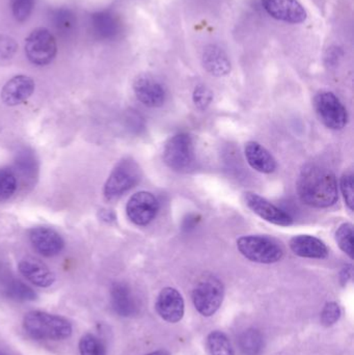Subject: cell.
I'll use <instances>...</instances> for the list:
<instances>
[{
  "instance_id": "cell-3",
  "label": "cell",
  "mask_w": 354,
  "mask_h": 355,
  "mask_svg": "<svg viewBox=\"0 0 354 355\" xmlns=\"http://www.w3.org/2000/svg\"><path fill=\"white\" fill-rule=\"evenodd\" d=\"M237 248L247 260L261 264L278 262L284 256L282 245L267 236H243L237 240Z\"/></svg>"
},
{
  "instance_id": "cell-16",
  "label": "cell",
  "mask_w": 354,
  "mask_h": 355,
  "mask_svg": "<svg viewBox=\"0 0 354 355\" xmlns=\"http://www.w3.org/2000/svg\"><path fill=\"white\" fill-rule=\"evenodd\" d=\"M156 311L170 323H177L184 316V300L174 288H164L156 300Z\"/></svg>"
},
{
  "instance_id": "cell-21",
  "label": "cell",
  "mask_w": 354,
  "mask_h": 355,
  "mask_svg": "<svg viewBox=\"0 0 354 355\" xmlns=\"http://www.w3.org/2000/svg\"><path fill=\"white\" fill-rule=\"evenodd\" d=\"M49 20L54 31L62 39H70L77 28V17L69 8H52L49 12Z\"/></svg>"
},
{
  "instance_id": "cell-11",
  "label": "cell",
  "mask_w": 354,
  "mask_h": 355,
  "mask_svg": "<svg viewBox=\"0 0 354 355\" xmlns=\"http://www.w3.org/2000/svg\"><path fill=\"white\" fill-rule=\"evenodd\" d=\"M245 204L258 216L264 220L281 227H289L292 225L293 218L282 209L254 192H247L245 196Z\"/></svg>"
},
{
  "instance_id": "cell-5",
  "label": "cell",
  "mask_w": 354,
  "mask_h": 355,
  "mask_svg": "<svg viewBox=\"0 0 354 355\" xmlns=\"http://www.w3.org/2000/svg\"><path fill=\"white\" fill-rule=\"evenodd\" d=\"M141 168L132 159H124L116 164L104 185L103 193L107 200H116L134 187L141 180Z\"/></svg>"
},
{
  "instance_id": "cell-27",
  "label": "cell",
  "mask_w": 354,
  "mask_h": 355,
  "mask_svg": "<svg viewBox=\"0 0 354 355\" xmlns=\"http://www.w3.org/2000/svg\"><path fill=\"white\" fill-rule=\"evenodd\" d=\"M6 292L12 300L19 302H31L37 298L35 292L19 279L10 281L6 286Z\"/></svg>"
},
{
  "instance_id": "cell-9",
  "label": "cell",
  "mask_w": 354,
  "mask_h": 355,
  "mask_svg": "<svg viewBox=\"0 0 354 355\" xmlns=\"http://www.w3.org/2000/svg\"><path fill=\"white\" fill-rule=\"evenodd\" d=\"M158 211L159 202L151 192H136L127 202V216L134 225L141 227L149 225L155 218Z\"/></svg>"
},
{
  "instance_id": "cell-8",
  "label": "cell",
  "mask_w": 354,
  "mask_h": 355,
  "mask_svg": "<svg viewBox=\"0 0 354 355\" xmlns=\"http://www.w3.org/2000/svg\"><path fill=\"white\" fill-rule=\"evenodd\" d=\"M320 121L332 130H341L348 123V114L338 97L332 92H320L314 100Z\"/></svg>"
},
{
  "instance_id": "cell-30",
  "label": "cell",
  "mask_w": 354,
  "mask_h": 355,
  "mask_svg": "<svg viewBox=\"0 0 354 355\" xmlns=\"http://www.w3.org/2000/svg\"><path fill=\"white\" fill-rule=\"evenodd\" d=\"M12 17L17 22L23 23L28 20L33 14L35 0H10Z\"/></svg>"
},
{
  "instance_id": "cell-19",
  "label": "cell",
  "mask_w": 354,
  "mask_h": 355,
  "mask_svg": "<svg viewBox=\"0 0 354 355\" xmlns=\"http://www.w3.org/2000/svg\"><path fill=\"white\" fill-rule=\"evenodd\" d=\"M290 248L297 256L307 259H326L328 246L319 238L311 235L294 236L290 240Z\"/></svg>"
},
{
  "instance_id": "cell-24",
  "label": "cell",
  "mask_w": 354,
  "mask_h": 355,
  "mask_svg": "<svg viewBox=\"0 0 354 355\" xmlns=\"http://www.w3.org/2000/svg\"><path fill=\"white\" fill-rule=\"evenodd\" d=\"M15 168L17 172L24 179H33L37 176V162L33 152L28 150H23L17 155L15 160Z\"/></svg>"
},
{
  "instance_id": "cell-28",
  "label": "cell",
  "mask_w": 354,
  "mask_h": 355,
  "mask_svg": "<svg viewBox=\"0 0 354 355\" xmlns=\"http://www.w3.org/2000/svg\"><path fill=\"white\" fill-rule=\"evenodd\" d=\"M353 225L346 223L341 225L336 232V241L339 248L351 259H353Z\"/></svg>"
},
{
  "instance_id": "cell-18",
  "label": "cell",
  "mask_w": 354,
  "mask_h": 355,
  "mask_svg": "<svg viewBox=\"0 0 354 355\" xmlns=\"http://www.w3.org/2000/svg\"><path fill=\"white\" fill-rule=\"evenodd\" d=\"M204 68L215 77H224L231 72L230 58L222 47L215 44L206 46L202 55Z\"/></svg>"
},
{
  "instance_id": "cell-13",
  "label": "cell",
  "mask_w": 354,
  "mask_h": 355,
  "mask_svg": "<svg viewBox=\"0 0 354 355\" xmlns=\"http://www.w3.org/2000/svg\"><path fill=\"white\" fill-rule=\"evenodd\" d=\"M133 89L139 101L148 107H159L166 102V89L151 75L143 74L137 77L133 83Z\"/></svg>"
},
{
  "instance_id": "cell-15",
  "label": "cell",
  "mask_w": 354,
  "mask_h": 355,
  "mask_svg": "<svg viewBox=\"0 0 354 355\" xmlns=\"http://www.w3.org/2000/svg\"><path fill=\"white\" fill-rule=\"evenodd\" d=\"M35 83L26 75H16L6 81L1 89V100L6 105L17 106L24 103L35 92Z\"/></svg>"
},
{
  "instance_id": "cell-12",
  "label": "cell",
  "mask_w": 354,
  "mask_h": 355,
  "mask_svg": "<svg viewBox=\"0 0 354 355\" xmlns=\"http://www.w3.org/2000/svg\"><path fill=\"white\" fill-rule=\"evenodd\" d=\"M91 33L100 41H114L123 31L120 17L109 10H98L93 12L89 19Z\"/></svg>"
},
{
  "instance_id": "cell-20",
  "label": "cell",
  "mask_w": 354,
  "mask_h": 355,
  "mask_svg": "<svg viewBox=\"0 0 354 355\" xmlns=\"http://www.w3.org/2000/svg\"><path fill=\"white\" fill-rule=\"evenodd\" d=\"M245 155L251 168L257 172L272 174L276 170V162L274 156L257 141H249L245 145Z\"/></svg>"
},
{
  "instance_id": "cell-31",
  "label": "cell",
  "mask_w": 354,
  "mask_h": 355,
  "mask_svg": "<svg viewBox=\"0 0 354 355\" xmlns=\"http://www.w3.org/2000/svg\"><path fill=\"white\" fill-rule=\"evenodd\" d=\"M18 51V44L14 37L8 35H0V60L8 62Z\"/></svg>"
},
{
  "instance_id": "cell-23",
  "label": "cell",
  "mask_w": 354,
  "mask_h": 355,
  "mask_svg": "<svg viewBox=\"0 0 354 355\" xmlns=\"http://www.w3.org/2000/svg\"><path fill=\"white\" fill-rule=\"evenodd\" d=\"M239 346L245 355H259L264 346L262 334L257 329H247L241 335Z\"/></svg>"
},
{
  "instance_id": "cell-10",
  "label": "cell",
  "mask_w": 354,
  "mask_h": 355,
  "mask_svg": "<svg viewBox=\"0 0 354 355\" xmlns=\"http://www.w3.org/2000/svg\"><path fill=\"white\" fill-rule=\"evenodd\" d=\"M269 16L281 22L301 24L308 18L307 10L299 0H261Z\"/></svg>"
},
{
  "instance_id": "cell-34",
  "label": "cell",
  "mask_w": 354,
  "mask_h": 355,
  "mask_svg": "<svg viewBox=\"0 0 354 355\" xmlns=\"http://www.w3.org/2000/svg\"><path fill=\"white\" fill-rule=\"evenodd\" d=\"M340 306L336 302H328L321 313V321L326 327H332L340 319Z\"/></svg>"
},
{
  "instance_id": "cell-6",
  "label": "cell",
  "mask_w": 354,
  "mask_h": 355,
  "mask_svg": "<svg viewBox=\"0 0 354 355\" xmlns=\"http://www.w3.org/2000/svg\"><path fill=\"white\" fill-rule=\"evenodd\" d=\"M164 164L176 172H188L195 164L193 139L187 133H178L164 146Z\"/></svg>"
},
{
  "instance_id": "cell-38",
  "label": "cell",
  "mask_w": 354,
  "mask_h": 355,
  "mask_svg": "<svg viewBox=\"0 0 354 355\" xmlns=\"http://www.w3.org/2000/svg\"><path fill=\"white\" fill-rule=\"evenodd\" d=\"M0 355H1V354H0Z\"/></svg>"
},
{
  "instance_id": "cell-35",
  "label": "cell",
  "mask_w": 354,
  "mask_h": 355,
  "mask_svg": "<svg viewBox=\"0 0 354 355\" xmlns=\"http://www.w3.org/2000/svg\"><path fill=\"white\" fill-rule=\"evenodd\" d=\"M341 50L338 47H333L328 50V54L326 55V60H328L330 64L338 62L339 56H340Z\"/></svg>"
},
{
  "instance_id": "cell-33",
  "label": "cell",
  "mask_w": 354,
  "mask_h": 355,
  "mask_svg": "<svg viewBox=\"0 0 354 355\" xmlns=\"http://www.w3.org/2000/svg\"><path fill=\"white\" fill-rule=\"evenodd\" d=\"M341 191L344 196L345 202L351 210H353L354 204V179L351 172L345 173L341 178Z\"/></svg>"
},
{
  "instance_id": "cell-14",
  "label": "cell",
  "mask_w": 354,
  "mask_h": 355,
  "mask_svg": "<svg viewBox=\"0 0 354 355\" xmlns=\"http://www.w3.org/2000/svg\"><path fill=\"white\" fill-rule=\"evenodd\" d=\"M29 240L31 245L42 256H57L64 248V241L62 236L48 227H35L29 232Z\"/></svg>"
},
{
  "instance_id": "cell-29",
  "label": "cell",
  "mask_w": 354,
  "mask_h": 355,
  "mask_svg": "<svg viewBox=\"0 0 354 355\" xmlns=\"http://www.w3.org/2000/svg\"><path fill=\"white\" fill-rule=\"evenodd\" d=\"M18 188L16 175L8 168H0V200L12 198Z\"/></svg>"
},
{
  "instance_id": "cell-22",
  "label": "cell",
  "mask_w": 354,
  "mask_h": 355,
  "mask_svg": "<svg viewBox=\"0 0 354 355\" xmlns=\"http://www.w3.org/2000/svg\"><path fill=\"white\" fill-rule=\"evenodd\" d=\"M110 296L112 308L116 314L123 317H130L136 313V302L128 286L122 283L114 284Z\"/></svg>"
},
{
  "instance_id": "cell-26",
  "label": "cell",
  "mask_w": 354,
  "mask_h": 355,
  "mask_svg": "<svg viewBox=\"0 0 354 355\" xmlns=\"http://www.w3.org/2000/svg\"><path fill=\"white\" fill-rule=\"evenodd\" d=\"M80 355H106V347L103 341L94 334H85L79 340Z\"/></svg>"
},
{
  "instance_id": "cell-37",
  "label": "cell",
  "mask_w": 354,
  "mask_h": 355,
  "mask_svg": "<svg viewBox=\"0 0 354 355\" xmlns=\"http://www.w3.org/2000/svg\"><path fill=\"white\" fill-rule=\"evenodd\" d=\"M147 355H170V354H168V352H166V350H158V352H151V354H149Z\"/></svg>"
},
{
  "instance_id": "cell-25",
  "label": "cell",
  "mask_w": 354,
  "mask_h": 355,
  "mask_svg": "<svg viewBox=\"0 0 354 355\" xmlns=\"http://www.w3.org/2000/svg\"><path fill=\"white\" fill-rule=\"evenodd\" d=\"M207 347L210 355H235L230 340L222 331H213L208 336Z\"/></svg>"
},
{
  "instance_id": "cell-1",
  "label": "cell",
  "mask_w": 354,
  "mask_h": 355,
  "mask_svg": "<svg viewBox=\"0 0 354 355\" xmlns=\"http://www.w3.org/2000/svg\"><path fill=\"white\" fill-rule=\"evenodd\" d=\"M297 191L303 204L313 208H328L339 198L338 183L332 171L310 164L301 171Z\"/></svg>"
},
{
  "instance_id": "cell-36",
  "label": "cell",
  "mask_w": 354,
  "mask_h": 355,
  "mask_svg": "<svg viewBox=\"0 0 354 355\" xmlns=\"http://www.w3.org/2000/svg\"><path fill=\"white\" fill-rule=\"evenodd\" d=\"M351 272H353V267L351 265L343 269L342 273H341V279H342L343 283H347L351 279Z\"/></svg>"
},
{
  "instance_id": "cell-32",
  "label": "cell",
  "mask_w": 354,
  "mask_h": 355,
  "mask_svg": "<svg viewBox=\"0 0 354 355\" xmlns=\"http://www.w3.org/2000/svg\"><path fill=\"white\" fill-rule=\"evenodd\" d=\"M212 99H213V94H212L209 87L203 85L195 87L193 94V103L199 110H206L211 103Z\"/></svg>"
},
{
  "instance_id": "cell-17",
  "label": "cell",
  "mask_w": 354,
  "mask_h": 355,
  "mask_svg": "<svg viewBox=\"0 0 354 355\" xmlns=\"http://www.w3.org/2000/svg\"><path fill=\"white\" fill-rule=\"evenodd\" d=\"M18 269L21 275L39 288H49L55 283V275L41 261L33 258H25L19 262Z\"/></svg>"
},
{
  "instance_id": "cell-2",
  "label": "cell",
  "mask_w": 354,
  "mask_h": 355,
  "mask_svg": "<svg viewBox=\"0 0 354 355\" xmlns=\"http://www.w3.org/2000/svg\"><path fill=\"white\" fill-rule=\"evenodd\" d=\"M23 329L33 339L64 341L72 336L70 321L43 311H30L23 317Z\"/></svg>"
},
{
  "instance_id": "cell-4",
  "label": "cell",
  "mask_w": 354,
  "mask_h": 355,
  "mask_svg": "<svg viewBox=\"0 0 354 355\" xmlns=\"http://www.w3.org/2000/svg\"><path fill=\"white\" fill-rule=\"evenodd\" d=\"M25 55L35 66H47L51 64L57 54L55 37L49 29L37 27L25 39Z\"/></svg>"
},
{
  "instance_id": "cell-7",
  "label": "cell",
  "mask_w": 354,
  "mask_h": 355,
  "mask_svg": "<svg viewBox=\"0 0 354 355\" xmlns=\"http://www.w3.org/2000/svg\"><path fill=\"white\" fill-rule=\"evenodd\" d=\"M224 294V285L220 279L214 277H205L193 290V304L200 314L212 316L222 306Z\"/></svg>"
}]
</instances>
